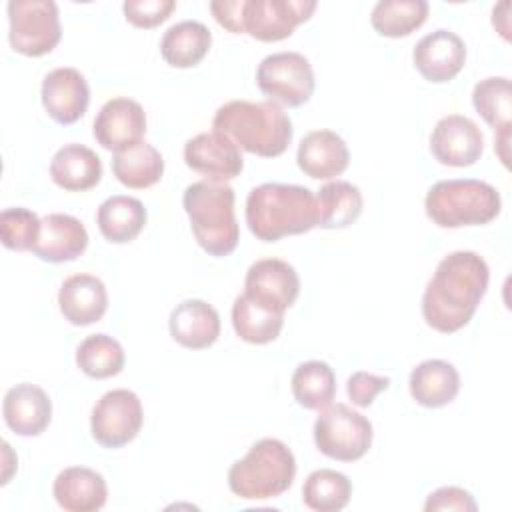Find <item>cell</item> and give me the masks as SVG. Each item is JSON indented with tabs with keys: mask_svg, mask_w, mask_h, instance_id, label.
Returning <instances> with one entry per match:
<instances>
[{
	"mask_svg": "<svg viewBox=\"0 0 512 512\" xmlns=\"http://www.w3.org/2000/svg\"><path fill=\"white\" fill-rule=\"evenodd\" d=\"M40 98L48 116L66 126L78 122L86 114L90 90L86 78L76 68L62 66L44 76Z\"/></svg>",
	"mask_w": 512,
	"mask_h": 512,
	"instance_id": "cell-17",
	"label": "cell"
},
{
	"mask_svg": "<svg viewBox=\"0 0 512 512\" xmlns=\"http://www.w3.org/2000/svg\"><path fill=\"white\" fill-rule=\"evenodd\" d=\"M112 172L120 184L134 190H144L162 178L164 158L152 144L142 140L122 152H114Z\"/></svg>",
	"mask_w": 512,
	"mask_h": 512,
	"instance_id": "cell-30",
	"label": "cell"
},
{
	"mask_svg": "<svg viewBox=\"0 0 512 512\" xmlns=\"http://www.w3.org/2000/svg\"><path fill=\"white\" fill-rule=\"evenodd\" d=\"M426 0H380L370 14L372 28L388 38L408 36L418 30L428 18Z\"/></svg>",
	"mask_w": 512,
	"mask_h": 512,
	"instance_id": "cell-33",
	"label": "cell"
},
{
	"mask_svg": "<svg viewBox=\"0 0 512 512\" xmlns=\"http://www.w3.org/2000/svg\"><path fill=\"white\" fill-rule=\"evenodd\" d=\"M318 226L324 230L348 228L358 220L364 200L356 184L346 180H334L324 184L316 194Z\"/></svg>",
	"mask_w": 512,
	"mask_h": 512,
	"instance_id": "cell-31",
	"label": "cell"
},
{
	"mask_svg": "<svg viewBox=\"0 0 512 512\" xmlns=\"http://www.w3.org/2000/svg\"><path fill=\"white\" fill-rule=\"evenodd\" d=\"M410 394L424 408H442L450 404L460 390L458 370L440 358L420 362L410 372Z\"/></svg>",
	"mask_w": 512,
	"mask_h": 512,
	"instance_id": "cell-26",
	"label": "cell"
},
{
	"mask_svg": "<svg viewBox=\"0 0 512 512\" xmlns=\"http://www.w3.org/2000/svg\"><path fill=\"white\" fill-rule=\"evenodd\" d=\"M352 496V482L346 474L320 468L308 474L302 486V502L316 512H338L348 506Z\"/></svg>",
	"mask_w": 512,
	"mask_h": 512,
	"instance_id": "cell-34",
	"label": "cell"
},
{
	"mask_svg": "<svg viewBox=\"0 0 512 512\" xmlns=\"http://www.w3.org/2000/svg\"><path fill=\"white\" fill-rule=\"evenodd\" d=\"M296 476L292 450L278 438H262L228 470L230 490L244 500H268L284 494Z\"/></svg>",
	"mask_w": 512,
	"mask_h": 512,
	"instance_id": "cell-5",
	"label": "cell"
},
{
	"mask_svg": "<svg viewBox=\"0 0 512 512\" xmlns=\"http://www.w3.org/2000/svg\"><path fill=\"white\" fill-rule=\"evenodd\" d=\"M42 220L28 208H6L0 214V240L8 250H32L40 236Z\"/></svg>",
	"mask_w": 512,
	"mask_h": 512,
	"instance_id": "cell-36",
	"label": "cell"
},
{
	"mask_svg": "<svg viewBox=\"0 0 512 512\" xmlns=\"http://www.w3.org/2000/svg\"><path fill=\"white\" fill-rule=\"evenodd\" d=\"M234 190L226 182L200 180L186 186L182 206L190 218V228L204 252L214 258L236 250L240 228L234 214Z\"/></svg>",
	"mask_w": 512,
	"mask_h": 512,
	"instance_id": "cell-4",
	"label": "cell"
},
{
	"mask_svg": "<svg viewBox=\"0 0 512 512\" xmlns=\"http://www.w3.org/2000/svg\"><path fill=\"white\" fill-rule=\"evenodd\" d=\"M296 162L306 176L330 180L348 168L350 152L344 138L334 130H312L300 140Z\"/></svg>",
	"mask_w": 512,
	"mask_h": 512,
	"instance_id": "cell-19",
	"label": "cell"
},
{
	"mask_svg": "<svg viewBox=\"0 0 512 512\" xmlns=\"http://www.w3.org/2000/svg\"><path fill=\"white\" fill-rule=\"evenodd\" d=\"M232 326L240 340L248 344H268L280 336L284 312L270 308L242 292L232 304Z\"/></svg>",
	"mask_w": 512,
	"mask_h": 512,
	"instance_id": "cell-29",
	"label": "cell"
},
{
	"mask_svg": "<svg viewBox=\"0 0 512 512\" xmlns=\"http://www.w3.org/2000/svg\"><path fill=\"white\" fill-rule=\"evenodd\" d=\"M8 40L24 56H44L62 36L58 6L52 0H10Z\"/></svg>",
	"mask_w": 512,
	"mask_h": 512,
	"instance_id": "cell-8",
	"label": "cell"
},
{
	"mask_svg": "<svg viewBox=\"0 0 512 512\" xmlns=\"http://www.w3.org/2000/svg\"><path fill=\"white\" fill-rule=\"evenodd\" d=\"M174 8V0H126L122 4L126 20L136 28H154L162 24Z\"/></svg>",
	"mask_w": 512,
	"mask_h": 512,
	"instance_id": "cell-37",
	"label": "cell"
},
{
	"mask_svg": "<svg viewBox=\"0 0 512 512\" xmlns=\"http://www.w3.org/2000/svg\"><path fill=\"white\" fill-rule=\"evenodd\" d=\"M126 362L120 342L108 334L86 336L76 350L78 368L96 380L112 378L122 372Z\"/></svg>",
	"mask_w": 512,
	"mask_h": 512,
	"instance_id": "cell-35",
	"label": "cell"
},
{
	"mask_svg": "<svg viewBox=\"0 0 512 512\" xmlns=\"http://www.w3.org/2000/svg\"><path fill=\"white\" fill-rule=\"evenodd\" d=\"M430 152L444 166H472L484 152V134L468 116L448 114L432 128Z\"/></svg>",
	"mask_w": 512,
	"mask_h": 512,
	"instance_id": "cell-13",
	"label": "cell"
},
{
	"mask_svg": "<svg viewBox=\"0 0 512 512\" xmlns=\"http://www.w3.org/2000/svg\"><path fill=\"white\" fill-rule=\"evenodd\" d=\"M256 84L278 106L298 108L314 94V70L300 52H276L262 58L256 70Z\"/></svg>",
	"mask_w": 512,
	"mask_h": 512,
	"instance_id": "cell-9",
	"label": "cell"
},
{
	"mask_svg": "<svg viewBox=\"0 0 512 512\" xmlns=\"http://www.w3.org/2000/svg\"><path fill=\"white\" fill-rule=\"evenodd\" d=\"M2 414L6 426L18 436H40L52 420V402L40 386L22 382L6 392Z\"/></svg>",
	"mask_w": 512,
	"mask_h": 512,
	"instance_id": "cell-20",
	"label": "cell"
},
{
	"mask_svg": "<svg viewBox=\"0 0 512 512\" xmlns=\"http://www.w3.org/2000/svg\"><path fill=\"white\" fill-rule=\"evenodd\" d=\"M500 208L498 190L474 178L440 180L428 188L424 198L426 216L440 228L482 226L492 222Z\"/></svg>",
	"mask_w": 512,
	"mask_h": 512,
	"instance_id": "cell-6",
	"label": "cell"
},
{
	"mask_svg": "<svg viewBox=\"0 0 512 512\" xmlns=\"http://www.w3.org/2000/svg\"><path fill=\"white\" fill-rule=\"evenodd\" d=\"M212 128L232 138L238 148L262 158L286 152L294 134L290 116L270 100H230L216 110Z\"/></svg>",
	"mask_w": 512,
	"mask_h": 512,
	"instance_id": "cell-3",
	"label": "cell"
},
{
	"mask_svg": "<svg viewBox=\"0 0 512 512\" xmlns=\"http://www.w3.org/2000/svg\"><path fill=\"white\" fill-rule=\"evenodd\" d=\"M300 278L292 264L280 258L256 260L244 278V294L286 312L298 298Z\"/></svg>",
	"mask_w": 512,
	"mask_h": 512,
	"instance_id": "cell-16",
	"label": "cell"
},
{
	"mask_svg": "<svg viewBox=\"0 0 512 512\" xmlns=\"http://www.w3.org/2000/svg\"><path fill=\"white\" fill-rule=\"evenodd\" d=\"M472 104L488 126L494 128V150L504 166H508L512 84L506 76H490L480 80L472 90Z\"/></svg>",
	"mask_w": 512,
	"mask_h": 512,
	"instance_id": "cell-18",
	"label": "cell"
},
{
	"mask_svg": "<svg viewBox=\"0 0 512 512\" xmlns=\"http://www.w3.org/2000/svg\"><path fill=\"white\" fill-rule=\"evenodd\" d=\"M490 270L486 260L472 250H456L444 256L422 294L426 324L442 334L464 328L486 294Z\"/></svg>",
	"mask_w": 512,
	"mask_h": 512,
	"instance_id": "cell-1",
	"label": "cell"
},
{
	"mask_svg": "<svg viewBox=\"0 0 512 512\" xmlns=\"http://www.w3.org/2000/svg\"><path fill=\"white\" fill-rule=\"evenodd\" d=\"M316 448L338 462L360 460L372 446V424L346 404H330L314 422Z\"/></svg>",
	"mask_w": 512,
	"mask_h": 512,
	"instance_id": "cell-7",
	"label": "cell"
},
{
	"mask_svg": "<svg viewBox=\"0 0 512 512\" xmlns=\"http://www.w3.org/2000/svg\"><path fill=\"white\" fill-rule=\"evenodd\" d=\"M144 422L142 402L128 388H116L100 396L92 408V438L104 448H122L132 442Z\"/></svg>",
	"mask_w": 512,
	"mask_h": 512,
	"instance_id": "cell-10",
	"label": "cell"
},
{
	"mask_svg": "<svg viewBox=\"0 0 512 512\" xmlns=\"http://www.w3.org/2000/svg\"><path fill=\"white\" fill-rule=\"evenodd\" d=\"M476 508H478V504L472 498V494L458 486H442V488L434 490L424 502L426 512H436V510L474 512Z\"/></svg>",
	"mask_w": 512,
	"mask_h": 512,
	"instance_id": "cell-39",
	"label": "cell"
},
{
	"mask_svg": "<svg viewBox=\"0 0 512 512\" xmlns=\"http://www.w3.org/2000/svg\"><path fill=\"white\" fill-rule=\"evenodd\" d=\"M62 316L74 326L98 322L108 308V292L100 278L92 274H72L58 290Z\"/></svg>",
	"mask_w": 512,
	"mask_h": 512,
	"instance_id": "cell-22",
	"label": "cell"
},
{
	"mask_svg": "<svg viewBox=\"0 0 512 512\" xmlns=\"http://www.w3.org/2000/svg\"><path fill=\"white\" fill-rule=\"evenodd\" d=\"M50 176L62 190L84 192L100 182L102 160L84 144H64L50 160Z\"/></svg>",
	"mask_w": 512,
	"mask_h": 512,
	"instance_id": "cell-25",
	"label": "cell"
},
{
	"mask_svg": "<svg viewBox=\"0 0 512 512\" xmlns=\"http://www.w3.org/2000/svg\"><path fill=\"white\" fill-rule=\"evenodd\" d=\"M412 62L424 80L442 84L456 78L464 68L466 44L456 32L438 28L416 42Z\"/></svg>",
	"mask_w": 512,
	"mask_h": 512,
	"instance_id": "cell-15",
	"label": "cell"
},
{
	"mask_svg": "<svg viewBox=\"0 0 512 512\" xmlns=\"http://www.w3.org/2000/svg\"><path fill=\"white\" fill-rule=\"evenodd\" d=\"M212 46V32L198 20H182L172 24L162 40L160 54L174 68H192L204 60Z\"/></svg>",
	"mask_w": 512,
	"mask_h": 512,
	"instance_id": "cell-27",
	"label": "cell"
},
{
	"mask_svg": "<svg viewBox=\"0 0 512 512\" xmlns=\"http://www.w3.org/2000/svg\"><path fill=\"white\" fill-rule=\"evenodd\" d=\"M146 208L138 198L116 194L98 206L96 222L100 234L112 244L132 242L146 224Z\"/></svg>",
	"mask_w": 512,
	"mask_h": 512,
	"instance_id": "cell-28",
	"label": "cell"
},
{
	"mask_svg": "<svg viewBox=\"0 0 512 512\" xmlns=\"http://www.w3.org/2000/svg\"><path fill=\"white\" fill-rule=\"evenodd\" d=\"M240 10H242V0H214V2H210V12L216 18V22L232 34H244L242 32Z\"/></svg>",
	"mask_w": 512,
	"mask_h": 512,
	"instance_id": "cell-40",
	"label": "cell"
},
{
	"mask_svg": "<svg viewBox=\"0 0 512 512\" xmlns=\"http://www.w3.org/2000/svg\"><path fill=\"white\" fill-rule=\"evenodd\" d=\"M184 162L210 182H228L240 176L244 158L232 138L218 130L200 132L184 144Z\"/></svg>",
	"mask_w": 512,
	"mask_h": 512,
	"instance_id": "cell-12",
	"label": "cell"
},
{
	"mask_svg": "<svg viewBox=\"0 0 512 512\" xmlns=\"http://www.w3.org/2000/svg\"><path fill=\"white\" fill-rule=\"evenodd\" d=\"M246 224L262 242L310 232L318 226L316 196L306 186L264 182L246 198Z\"/></svg>",
	"mask_w": 512,
	"mask_h": 512,
	"instance_id": "cell-2",
	"label": "cell"
},
{
	"mask_svg": "<svg viewBox=\"0 0 512 512\" xmlns=\"http://www.w3.org/2000/svg\"><path fill=\"white\" fill-rule=\"evenodd\" d=\"M52 494L66 512H96L106 504L108 488L100 472L86 466H70L54 478Z\"/></svg>",
	"mask_w": 512,
	"mask_h": 512,
	"instance_id": "cell-24",
	"label": "cell"
},
{
	"mask_svg": "<svg viewBox=\"0 0 512 512\" xmlns=\"http://www.w3.org/2000/svg\"><path fill=\"white\" fill-rule=\"evenodd\" d=\"M168 328L180 346L204 350L220 336V314L204 300H184L170 312Z\"/></svg>",
	"mask_w": 512,
	"mask_h": 512,
	"instance_id": "cell-23",
	"label": "cell"
},
{
	"mask_svg": "<svg viewBox=\"0 0 512 512\" xmlns=\"http://www.w3.org/2000/svg\"><path fill=\"white\" fill-rule=\"evenodd\" d=\"M88 246V232L84 224L62 212H54L42 218L40 236L30 250L44 262L60 264L76 260Z\"/></svg>",
	"mask_w": 512,
	"mask_h": 512,
	"instance_id": "cell-21",
	"label": "cell"
},
{
	"mask_svg": "<svg viewBox=\"0 0 512 512\" xmlns=\"http://www.w3.org/2000/svg\"><path fill=\"white\" fill-rule=\"evenodd\" d=\"M294 400L308 410H322L332 404L336 396V376L330 364L322 360H308L298 364L292 374Z\"/></svg>",
	"mask_w": 512,
	"mask_h": 512,
	"instance_id": "cell-32",
	"label": "cell"
},
{
	"mask_svg": "<svg viewBox=\"0 0 512 512\" xmlns=\"http://www.w3.org/2000/svg\"><path fill=\"white\" fill-rule=\"evenodd\" d=\"M92 134L102 148L122 152L142 142V136L146 134L144 108L132 98H112L98 110Z\"/></svg>",
	"mask_w": 512,
	"mask_h": 512,
	"instance_id": "cell-14",
	"label": "cell"
},
{
	"mask_svg": "<svg viewBox=\"0 0 512 512\" xmlns=\"http://www.w3.org/2000/svg\"><path fill=\"white\" fill-rule=\"evenodd\" d=\"M390 386V378L388 376H376V374H370V372H354L348 382H346V392H348V398L352 400V404L360 406V408H366L374 402V398L388 390Z\"/></svg>",
	"mask_w": 512,
	"mask_h": 512,
	"instance_id": "cell-38",
	"label": "cell"
},
{
	"mask_svg": "<svg viewBox=\"0 0 512 512\" xmlns=\"http://www.w3.org/2000/svg\"><path fill=\"white\" fill-rule=\"evenodd\" d=\"M314 10V0H242V32L260 42H278L292 36Z\"/></svg>",
	"mask_w": 512,
	"mask_h": 512,
	"instance_id": "cell-11",
	"label": "cell"
}]
</instances>
